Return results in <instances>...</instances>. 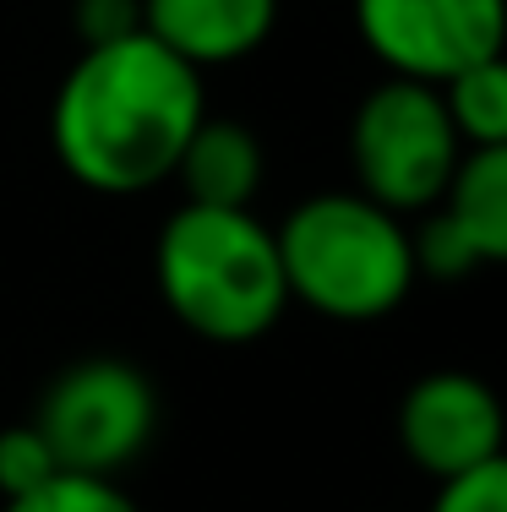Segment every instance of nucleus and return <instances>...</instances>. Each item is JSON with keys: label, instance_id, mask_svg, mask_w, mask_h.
<instances>
[{"label": "nucleus", "instance_id": "f257e3e1", "mask_svg": "<svg viewBox=\"0 0 507 512\" xmlns=\"http://www.w3.org/2000/svg\"><path fill=\"white\" fill-rule=\"evenodd\" d=\"M202 115V71L148 33H131L77 50L50 104V148L77 186L99 197H142L169 180Z\"/></svg>", "mask_w": 507, "mask_h": 512}, {"label": "nucleus", "instance_id": "f03ea898", "mask_svg": "<svg viewBox=\"0 0 507 512\" xmlns=\"http://www.w3.org/2000/svg\"><path fill=\"white\" fill-rule=\"evenodd\" d=\"M153 284L186 333L219 349L257 344L289 311L279 240L251 207L180 202L153 240Z\"/></svg>", "mask_w": 507, "mask_h": 512}, {"label": "nucleus", "instance_id": "7ed1b4c3", "mask_svg": "<svg viewBox=\"0 0 507 512\" xmlns=\"http://www.w3.org/2000/svg\"><path fill=\"white\" fill-rule=\"evenodd\" d=\"M284 289L328 322H382L415 289L409 224L360 191H317L273 229Z\"/></svg>", "mask_w": 507, "mask_h": 512}, {"label": "nucleus", "instance_id": "20e7f679", "mask_svg": "<svg viewBox=\"0 0 507 512\" xmlns=\"http://www.w3.org/2000/svg\"><path fill=\"white\" fill-rule=\"evenodd\" d=\"M458 158H464V142L431 82L388 77L355 104V120H349L355 191L388 213H431L448 191Z\"/></svg>", "mask_w": 507, "mask_h": 512}, {"label": "nucleus", "instance_id": "39448f33", "mask_svg": "<svg viewBox=\"0 0 507 512\" xmlns=\"http://www.w3.org/2000/svg\"><path fill=\"white\" fill-rule=\"evenodd\" d=\"M33 425L66 474L115 480L159 436V387L142 365L115 355L71 360L44 382Z\"/></svg>", "mask_w": 507, "mask_h": 512}, {"label": "nucleus", "instance_id": "423d86ee", "mask_svg": "<svg viewBox=\"0 0 507 512\" xmlns=\"http://www.w3.org/2000/svg\"><path fill=\"white\" fill-rule=\"evenodd\" d=\"M355 33L388 77L437 88L475 60L502 55L507 0H355Z\"/></svg>", "mask_w": 507, "mask_h": 512}, {"label": "nucleus", "instance_id": "0eeeda50", "mask_svg": "<svg viewBox=\"0 0 507 512\" xmlns=\"http://www.w3.org/2000/svg\"><path fill=\"white\" fill-rule=\"evenodd\" d=\"M507 442L502 398L475 371H426L398 398V447L431 480L497 463Z\"/></svg>", "mask_w": 507, "mask_h": 512}, {"label": "nucleus", "instance_id": "6e6552de", "mask_svg": "<svg viewBox=\"0 0 507 512\" xmlns=\"http://www.w3.org/2000/svg\"><path fill=\"white\" fill-rule=\"evenodd\" d=\"M279 28V0H142V33L191 71L235 66Z\"/></svg>", "mask_w": 507, "mask_h": 512}, {"label": "nucleus", "instance_id": "1a4fd4ad", "mask_svg": "<svg viewBox=\"0 0 507 512\" xmlns=\"http://www.w3.org/2000/svg\"><path fill=\"white\" fill-rule=\"evenodd\" d=\"M262 175H268V158H262L257 131L229 115H202L169 169L180 197L197 207H251Z\"/></svg>", "mask_w": 507, "mask_h": 512}, {"label": "nucleus", "instance_id": "9d476101", "mask_svg": "<svg viewBox=\"0 0 507 512\" xmlns=\"http://www.w3.org/2000/svg\"><path fill=\"white\" fill-rule=\"evenodd\" d=\"M437 213L475 246L486 267L507 262V148H464Z\"/></svg>", "mask_w": 507, "mask_h": 512}, {"label": "nucleus", "instance_id": "9b49d317", "mask_svg": "<svg viewBox=\"0 0 507 512\" xmlns=\"http://www.w3.org/2000/svg\"><path fill=\"white\" fill-rule=\"evenodd\" d=\"M442 109L464 148H507V60H475L458 77L437 82Z\"/></svg>", "mask_w": 507, "mask_h": 512}, {"label": "nucleus", "instance_id": "f8f14e48", "mask_svg": "<svg viewBox=\"0 0 507 512\" xmlns=\"http://www.w3.org/2000/svg\"><path fill=\"white\" fill-rule=\"evenodd\" d=\"M0 512H142V507L115 480H99V474H55L39 491L11 496Z\"/></svg>", "mask_w": 507, "mask_h": 512}, {"label": "nucleus", "instance_id": "ddd939ff", "mask_svg": "<svg viewBox=\"0 0 507 512\" xmlns=\"http://www.w3.org/2000/svg\"><path fill=\"white\" fill-rule=\"evenodd\" d=\"M409 256H415V278H437V284H458V278H469V273L486 267L475 256V246L458 235L437 207L420 213V224L409 229Z\"/></svg>", "mask_w": 507, "mask_h": 512}, {"label": "nucleus", "instance_id": "4468645a", "mask_svg": "<svg viewBox=\"0 0 507 512\" xmlns=\"http://www.w3.org/2000/svg\"><path fill=\"white\" fill-rule=\"evenodd\" d=\"M55 474H66L50 453V442L39 436V425L22 420V425H6L0 431V502L11 496H28L39 485H50Z\"/></svg>", "mask_w": 507, "mask_h": 512}, {"label": "nucleus", "instance_id": "2eb2a0df", "mask_svg": "<svg viewBox=\"0 0 507 512\" xmlns=\"http://www.w3.org/2000/svg\"><path fill=\"white\" fill-rule=\"evenodd\" d=\"M431 512H507V458L442 480Z\"/></svg>", "mask_w": 507, "mask_h": 512}, {"label": "nucleus", "instance_id": "dca6fc26", "mask_svg": "<svg viewBox=\"0 0 507 512\" xmlns=\"http://www.w3.org/2000/svg\"><path fill=\"white\" fill-rule=\"evenodd\" d=\"M71 28H77L82 50L131 39V33H142V0H71Z\"/></svg>", "mask_w": 507, "mask_h": 512}]
</instances>
